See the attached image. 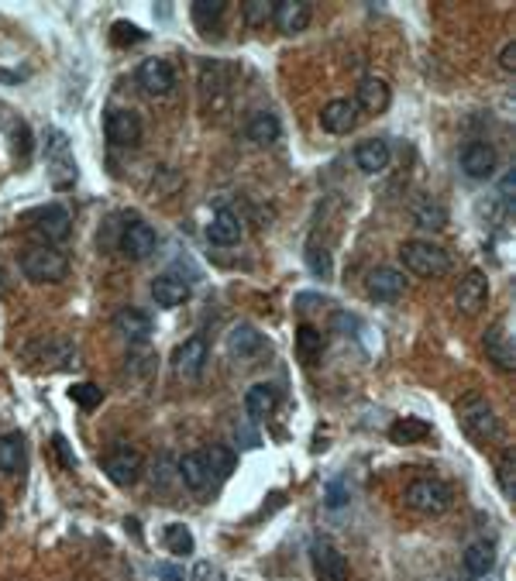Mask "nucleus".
<instances>
[{
  "instance_id": "obj_18",
  "label": "nucleus",
  "mask_w": 516,
  "mask_h": 581,
  "mask_svg": "<svg viewBox=\"0 0 516 581\" xmlns=\"http://www.w3.org/2000/svg\"><path fill=\"white\" fill-rule=\"evenodd\" d=\"M207 358H211L207 341L204 337H190V341H183V348L176 351V371L186 375V379H196L204 371V365H207Z\"/></svg>"
},
{
  "instance_id": "obj_4",
  "label": "nucleus",
  "mask_w": 516,
  "mask_h": 581,
  "mask_svg": "<svg viewBox=\"0 0 516 581\" xmlns=\"http://www.w3.org/2000/svg\"><path fill=\"white\" fill-rule=\"evenodd\" d=\"M406 505L417 509L423 516H440L451 509V488L440 482V478H417V482L406 485Z\"/></svg>"
},
{
  "instance_id": "obj_32",
  "label": "nucleus",
  "mask_w": 516,
  "mask_h": 581,
  "mask_svg": "<svg viewBox=\"0 0 516 581\" xmlns=\"http://www.w3.org/2000/svg\"><path fill=\"white\" fill-rule=\"evenodd\" d=\"M413 224H417V228L440 231V228H448V210L440 207L438 200H421V203L413 207Z\"/></svg>"
},
{
  "instance_id": "obj_27",
  "label": "nucleus",
  "mask_w": 516,
  "mask_h": 581,
  "mask_svg": "<svg viewBox=\"0 0 516 581\" xmlns=\"http://www.w3.org/2000/svg\"><path fill=\"white\" fill-rule=\"evenodd\" d=\"M427 437H430V424L421 420V416H403V420L389 426V441L393 444H421Z\"/></svg>"
},
{
  "instance_id": "obj_12",
  "label": "nucleus",
  "mask_w": 516,
  "mask_h": 581,
  "mask_svg": "<svg viewBox=\"0 0 516 581\" xmlns=\"http://www.w3.org/2000/svg\"><path fill=\"white\" fill-rule=\"evenodd\" d=\"M155 245H158V237L149 224H141V220H134L128 224L124 231H121V255L124 258H131V262H145V258H152L155 255Z\"/></svg>"
},
{
  "instance_id": "obj_16",
  "label": "nucleus",
  "mask_w": 516,
  "mask_h": 581,
  "mask_svg": "<svg viewBox=\"0 0 516 581\" xmlns=\"http://www.w3.org/2000/svg\"><path fill=\"white\" fill-rule=\"evenodd\" d=\"M389 103H393V94H389L385 79L365 76L358 83V94H355V107L358 111H365V114H383V111H389Z\"/></svg>"
},
{
  "instance_id": "obj_1",
  "label": "nucleus",
  "mask_w": 516,
  "mask_h": 581,
  "mask_svg": "<svg viewBox=\"0 0 516 581\" xmlns=\"http://www.w3.org/2000/svg\"><path fill=\"white\" fill-rule=\"evenodd\" d=\"M21 272L32 279V282H62L69 275V258L49 248V245H35L21 255Z\"/></svg>"
},
{
  "instance_id": "obj_21",
  "label": "nucleus",
  "mask_w": 516,
  "mask_h": 581,
  "mask_svg": "<svg viewBox=\"0 0 516 581\" xmlns=\"http://www.w3.org/2000/svg\"><path fill=\"white\" fill-rule=\"evenodd\" d=\"M114 330L121 337H128L131 344H145L149 337H152V320L145 317L141 310H117L114 313Z\"/></svg>"
},
{
  "instance_id": "obj_38",
  "label": "nucleus",
  "mask_w": 516,
  "mask_h": 581,
  "mask_svg": "<svg viewBox=\"0 0 516 581\" xmlns=\"http://www.w3.org/2000/svg\"><path fill=\"white\" fill-rule=\"evenodd\" d=\"M69 399L83 409H94V407H100L104 392H100V386H94V382H79V386L69 389Z\"/></svg>"
},
{
  "instance_id": "obj_13",
  "label": "nucleus",
  "mask_w": 516,
  "mask_h": 581,
  "mask_svg": "<svg viewBox=\"0 0 516 581\" xmlns=\"http://www.w3.org/2000/svg\"><path fill=\"white\" fill-rule=\"evenodd\" d=\"M461 169L468 179H489L496 173V148L485 141H468L461 148Z\"/></svg>"
},
{
  "instance_id": "obj_20",
  "label": "nucleus",
  "mask_w": 516,
  "mask_h": 581,
  "mask_svg": "<svg viewBox=\"0 0 516 581\" xmlns=\"http://www.w3.org/2000/svg\"><path fill=\"white\" fill-rule=\"evenodd\" d=\"M207 241H211V245H221V248L238 245V241H241V217L234 210H217L211 217V224H207Z\"/></svg>"
},
{
  "instance_id": "obj_14",
  "label": "nucleus",
  "mask_w": 516,
  "mask_h": 581,
  "mask_svg": "<svg viewBox=\"0 0 516 581\" xmlns=\"http://www.w3.org/2000/svg\"><path fill=\"white\" fill-rule=\"evenodd\" d=\"M355 124H358L355 100H330V103H324L321 128H324L327 135H348V131H355Z\"/></svg>"
},
{
  "instance_id": "obj_8",
  "label": "nucleus",
  "mask_w": 516,
  "mask_h": 581,
  "mask_svg": "<svg viewBox=\"0 0 516 581\" xmlns=\"http://www.w3.org/2000/svg\"><path fill=\"white\" fill-rule=\"evenodd\" d=\"M104 131H107V141L117 148H134L141 141V117L134 111H107Z\"/></svg>"
},
{
  "instance_id": "obj_5",
  "label": "nucleus",
  "mask_w": 516,
  "mask_h": 581,
  "mask_svg": "<svg viewBox=\"0 0 516 581\" xmlns=\"http://www.w3.org/2000/svg\"><path fill=\"white\" fill-rule=\"evenodd\" d=\"M104 471H107V478L121 488H128L141 478V471H145V461H141V454L134 451V447H114L107 458H104Z\"/></svg>"
},
{
  "instance_id": "obj_41",
  "label": "nucleus",
  "mask_w": 516,
  "mask_h": 581,
  "mask_svg": "<svg viewBox=\"0 0 516 581\" xmlns=\"http://www.w3.org/2000/svg\"><path fill=\"white\" fill-rule=\"evenodd\" d=\"M155 575H158L162 581H190V575L183 571V564H172V561L155 564Z\"/></svg>"
},
{
  "instance_id": "obj_29",
  "label": "nucleus",
  "mask_w": 516,
  "mask_h": 581,
  "mask_svg": "<svg viewBox=\"0 0 516 581\" xmlns=\"http://www.w3.org/2000/svg\"><path fill=\"white\" fill-rule=\"evenodd\" d=\"M262 348V334L251 327V324H238V327L228 334V351L238 354V358H249L255 351Z\"/></svg>"
},
{
  "instance_id": "obj_17",
  "label": "nucleus",
  "mask_w": 516,
  "mask_h": 581,
  "mask_svg": "<svg viewBox=\"0 0 516 581\" xmlns=\"http://www.w3.org/2000/svg\"><path fill=\"white\" fill-rule=\"evenodd\" d=\"M69 210L66 207H59V203H49V207H41L35 213V231L45 237V241H66L69 237Z\"/></svg>"
},
{
  "instance_id": "obj_37",
  "label": "nucleus",
  "mask_w": 516,
  "mask_h": 581,
  "mask_svg": "<svg viewBox=\"0 0 516 581\" xmlns=\"http://www.w3.org/2000/svg\"><path fill=\"white\" fill-rule=\"evenodd\" d=\"M272 14H276V4H272V0H249V4H245V24H251V28L268 24Z\"/></svg>"
},
{
  "instance_id": "obj_40",
  "label": "nucleus",
  "mask_w": 516,
  "mask_h": 581,
  "mask_svg": "<svg viewBox=\"0 0 516 581\" xmlns=\"http://www.w3.org/2000/svg\"><path fill=\"white\" fill-rule=\"evenodd\" d=\"M145 39V31H138L134 24H128V21H117L114 24V41L117 45H134V41Z\"/></svg>"
},
{
  "instance_id": "obj_45",
  "label": "nucleus",
  "mask_w": 516,
  "mask_h": 581,
  "mask_svg": "<svg viewBox=\"0 0 516 581\" xmlns=\"http://www.w3.org/2000/svg\"><path fill=\"white\" fill-rule=\"evenodd\" d=\"M0 526H4V503H0Z\"/></svg>"
},
{
  "instance_id": "obj_10",
  "label": "nucleus",
  "mask_w": 516,
  "mask_h": 581,
  "mask_svg": "<svg viewBox=\"0 0 516 581\" xmlns=\"http://www.w3.org/2000/svg\"><path fill=\"white\" fill-rule=\"evenodd\" d=\"M138 86L145 94H152V97H166L176 86V73H172V66L166 58H145L138 66Z\"/></svg>"
},
{
  "instance_id": "obj_36",
  "label": "nucleus",
  "mask_w": 516,
  "mask_h": 581,
  "mask_svg": "<svg viewBox=\"0 0 516 581\" xmlns=\"http://www.w3.org/2000/svg\"><path fill=\"white\" fill-rule=\"evenodd\" d=\"M516 461H513V451H502V458H499L496 465V475H499V488H502V496L506 499H516Z\"/></svg>"
},
{
  "instance_id": "obj_35",
  "label": "nucleus",
  "mask_w": 516,
  "mask_h": 581,
  "mask_svg": "<svg viewBox=\"0 0 516 581\" xmlns=\"http://www.w3.org/2000/svg\"><path fill=\"white\" fill-rule=\"evenodd\" d=\"M162 541H166V547H169V554H183V558H186V554H193V547H196L193 533L183 523H169V526H166Z\"/></svg>"
},
{
  "instance_id": "obj_24",
  "label": "nucleus",
  "mask_w": 516,
  "mask_h": 581,
  "mask_svg": "<svg viewBox=\"0 0 516 581\" xmlns=\"http://www.w3.org/2000/svg\"><path fill=\"white\" fill-rule=\"evenodd\" d=\"M461 564H465V571H468L472 578H485V575L493 571V564H496V547L485 541L468 543L465 554H461Z\"/></svg>"
},
{
  "instance_id": "obj_44",
  "label": "nucleus",
  "mask_w": 516,
  "mask_h": 581,
  "mask_svg": "<svg viewBox=\"0 0 516 581\" xmlns=\"http://www.w3.org/2000/svg\"><path fill=\"white\" fill-rule=\"evenodd\" d=\"M499 66H502L506 73H513L516 69V41H510V45L499 52Z\"/></svg>"
},
{
  "instance_id": "obj_9",
  "label": "nucleus",
  "mask_w": 516,
  "mask_h": 581,
  "mask_svg": "<svg viewBox=\"0 0 516 581\" xmlns=\"http://www.w3.org/2000/svg\"><path fill=\"white\" fill-rule=\"evenodd\" d=\"M485 299H489V279H485V272L472 269L458 282V292H455V307H458L465 317H475V313H482Z\"/></svg>"
},
{
  "instance_id": "obj_31",
  "label": "nucleus",
  "mask_w": 516,
  "mask_h": 581,
  "mask_svg": "<svg viewBox=\"0 0 516 581\" xmlns=\"http://www.w3.org/2000/svg\"><path fill=\"white\" fill-rule=\"evenodd\" d=\"M24 465V437L21 434H4L0 437V471H18Z\"/></svg>"
},
{
  "instance_id": "obj_30",
  "label": "nucleus",
  "mask_w": 516,
  "mask_h": 581,
  "mask_svg": "<svg viewBox=\"0 0 516 581\" xmlns=\"http://www.w3.org/2000/svg\"><path fill=\"white\" fill-rule=\"evenodd\" d=\"M224 14H228L224 0H200V4H193V24L200 31H217V24L224 21Z\"/></svg>"
},
{
  "instance_id": "obj_15",
  "label": "nucleus",
  "mask_w": 516,
  "mask_h": 581,
  "mask_svg": "<svg viewBox=\"0 0 516 581\" xmlns=\"http://www.w3.org/2000/svg\"><path fill=\"white\" fill-rule=\"evenodd\" d=\"M310 18H313V7L306 0H279L276 4V14H272L276 28L283 35H300V31H306Z\"/></svg>"
},
{
  "instance_id": "obj_6",
  "label": "nucleus",
  "mask_w": 516,
  "mask_h": 581,
  "mask_svg": "<svg viewBox=\"0 0 516 581\" xmlns=\"http://www.w3.org/2000/svg\"><path fill=\"white\" fill-rule=\"evenodd\" d=\"M482 344H485V354H489V362H496V369H502V371H513L516 369L513 334H510V324H506V317H502V320H496L493 327L485 330Z\"/></svg>"
},
{
  "instance_id": "obj_43",
  "label": "nucleus",
  "mask_w": 516,
  "mask_h": 581,
  "mask_svg": "<svg viewBox=\"0 0 516 581\" xmlns=\"http://www.w3.org/2000/svg\"><path fill=\"white\" fill-rule=\"evenodd\" d=\"M52 447H56L59 458H62V468H73V465H77V458L69 454V444H66V437H62V434H56V437H52Z\"/></svg>"
},
{
  "instance_id": "obj_7",
  "label": "nucleus",
  "mask_w": 516,
  "mask_h": 581,
  "mask_svg": "<svg viewBox=\"0 0 516 581\" xmlns=\"http://www.w3.org/2000/svg\"><path fill=\"white\" fill-rule=\"evenodd\" d=\"M310 561H313L317 581H348V561H344V554L334 543L317 541L310 547Z\"/></svg>"
},
{
  "instance_id": "obj_39",
  "label": "nucleus",
  "mask_w": 516,
  "mask_h": 581,
  "mask_svg": "<svg viewBox=\"0 0 516 581\" xmlns=\"http://www.w3.org/2000/svg\"><path fill=\"white\" fill-rule=\"evenodd\" d=\"M348 503V485L344 482H327V488H324V505L327 509H341V505Z\"/></svg>"
},
{
  "instance_id": "obj_3",
  "label": "nucleus",
  "mask_w": 516,
  "mask_h": 581,
  "mask_svg": "<svg viewBox=\"0 0 516 581\" xmlns=\"http://www.w3.org/2000/svg\"><path fill=\"white\" fill-rule=\"evenodd\" d=\"M458 416H461V426L475 437V441H499V434H502V426H499V416L496 409L489 407L482 396H465L458 403Z\"/></svg>"
},
{
  "instance_id": "obj_34",
  "label": "nucleus",
  "mask_w": 516,
  "mask_h": 581,
  "mask_svg": "<svg viewBox=\"0 0 516 581\" xmlns=\"http://www.w3.org/2000/svg\"><path fill=\"white\" fill-rule=\"evenodd\" d=\"M296 351L303 362H317L321 351H324V334L317 327H300L296 330Z\"/></svg>"
},
{
  "instance_id": "obj_23",
  "label": "nucleus",
  "mask_w": 516,
  "mask_h": 581,
  "mask_svg": "<svg viewBox=\"0 0 516 581\" xmlns=\"http://www.w3.org/2000/svg\"><path fill=\"white\" fill-rule=\"evenodd\" d=\"M190 282L186 279H179V275H158L152 282V296L158 307H183L186 299H190Z\"/></svg>"
},
{
  "instance_id": "obj_2",
  "label": "nucleus",
  "mask_w": 516,
  "mask_h": 581,
  "mask_svg": "<svg viewBox=\"0 0 516 581\" xmlns=\"http://www.w3.org/2000/svg\"><path fill=\"white\" fill-rule=\"evenodd\" d=\"M400 258L403 269H410L413 275H423V279H438V275L451 269L448 252L438 248V245H430V241H403Z\"/></svg>"
},
{
  "instance_id": "obj_22",
  "label": "nucleus",
  "mask_w": 516,
  "mask_h": 581,
  "mask_svg": "<svg viewBox=\"0 0 516 581\" xmlns=\"http://www.w3.org/2000/svg\"><path fill=\"white\" fill-rule=\"evenodd\" d=\"M355 165H358L365 175L383 173L385 165H389V141H383V138H368V141H362V145L355 148Z\"/></svg>"
},
{
  "instance_id": "obj_19",
  "label": "nucleus",
  "mask_w": 516,
  "mask_h": 581,
  "mask_svg": "<svg viewBox=\"0 0 516 581\" xmlns=\"http://www.w3.org/2000/svg\"><path fill=\"white\" fill-rule=\"evenodd\" d=\"M45 152H49V165H52V179L59 186V173H66V183L77 179V162L69 156V145H66V135L62 131H49V141H45Z\"/></svg>"
},
{
  "instance_id": "obj_28",
  "label": "nucleus",
  "mask_w": 516,
  "mask_h": 581,
  "mask_svg": "<svg viewBox=\"0 0 516 581\" xmlns=\"http://www.w3.org/2000/svg\"><path fill=\"white\" fill-rule=\"evenodd\" d=\"M279 135H283V124H279V117L268 114V111H258L249 121V138L255 145H276Z\"/></svg>"
},
{
  "instance_id": "obj_33",
  "label": "nucleus",
  "mask_w": 516,
  "mask_h": 581,
  "mask_svg": "<svg viewBox=\"0 0 516 581\" xmlns=\"http://www.w3.org/2000/svg\"><path fill=\"white\" fill-rule=\"evenodd\" d=\"M204 461H207L211 475H217V478H228L231 471H234V465H238L234 451L224 444H211V451H204Z\"/></svg>"
},
{
  "instance_id": "obj_26",
  "label": "nucleus",
  "mask_w": 516,
  "mask_h": 581,
  "mask_svg": "<svg viewBox=\"0 0 516 581\" xmlns=\"http://www.w3.org/2000/svg\"><path fill=\"white\" fill-rule=\"evenodd\" d=\"M276 407H279V392H276V386H268V382H258V386H251L245 392V413H249L251 420H262Z\"/></svg>"
},
{
  "instance_id": "obj_11",
  "label": "nucleus",
  "mask_w": 516,
  "mask_h": 581,
  "mask_svg": "<svg viewBox=\"0 0 516 581\" xmlns=\"http://www.w3.org/2000/svg\"><path fill=\"white\" fill-rule=\"evenodd\" d=\"M365 290H368V296H372V299H379V303H393V299H400L403 292H406V279H403L400 269L379 265V269L368 272Z\"/></svg>"
},
{
  "instance_id": "obj_25",
  "label": "nucleus",
  "mask_w": 516,
  "mask_h": 581,
  "mask_svg": "<svg viewBox=\"0 0 516 581\" xmlns=\"http://www.w3.org/2000/svg\"><path fill=\"white\" fill-rule=\"evenodd\" d=\"M176 471H179V478H183V485H186L190 492H207V485H211V468L204 461V454H186V458L176 465Z\"/></svg>"
},
{
  "instance_id": "obj_42",
  "label": "nucleus",
  "mask_w": 516,
  "mask_h": 581,
  "mask_svg": "<svg viewBox=\"0 0 516 581\" xmlns=\"http://www.w3.org/2000/svg\"><path fill=\"white\" fill-rule=\"evenodd\" d=\"M193 581H224V571L211 561H200L196 564V571H193Z\"/></svg>"
}]
</instances>
